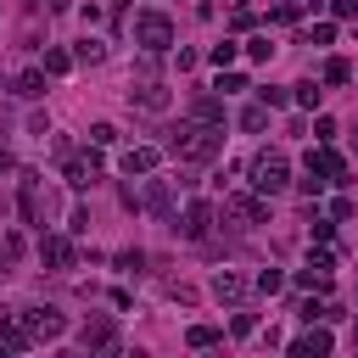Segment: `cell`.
<instances>
[{
	"instance_id": "cell-1",
	"label": "cell",
	"mask_w": 358,
	"mask_h": 358,
	"mask_svg": "<svg viewBox=\"0 0 358 358\" xmlns=\"http://www.w3.org/2000/svg\"><path fill=\"white\" fill-rule=\"evenodd\" d=\"M168 145H173L185 162H213V157H218V145H224V129H218V123H196V117H190V123H179V129H173V140H168Z\"/></svg>"
},
{
	"instance_id": "cell-2",
	"label": "cell",
	"mask_w": 358,
	"mask_h": 358,
	"mask_svg": "<svg viewBox=\"0 0 358 358\" xmlns=\"http://www.w3.org/2000/svg\"><path fill=\"white\" fill-rule=\"evenodd\" d=\"M291 185V162H285V151H263L257 162H252V190L257 196H280Z\"/></svg>"
},
{
	"instance_id": "cell-3",
	"label": "cell",
	"mask_w": 358,
	"mask_h": 358,
	"mask_svg": "<svg viewBox=\"0 0 358 358\" xmlns=\"http://www.w3.org/2000/svg\"><path fill=\"white\" fill-rule=\"evenodd\" d=\"M134 45H145V56L173 50V22H168L162 11H140V17H134Z\"/></svg>"
},
{
	"instance_id": "cell-4",
	"label": "cell",
	"mask_w": 358,
	"mask_h": 358,
	"mask_svg": "<svg viewBox=\"0 0 358 358\" xmlns=\"http://www.w3.org/2000/svg\"><path fill=\"white\" fill-rule=\"evenodd\" d=\"M123 201H129V207H145V213H157V218L173 213V190H168V179H145V190H123Z\"/></svg>"
},
{
	"instance_id": "cell-5",
	"label": "cell",
	"mask_w": 358,
	"mask_h": 358,
	"mask_svg": "<svg viewBox=\"0 0 358 358\" xmlns=\"http://www.w3.org/2000/svg\"><path fill=\"white\" fill-rule=\"evenodd\" d=\"M22 330H28V341H56L67 330V319L56 308H22Z\"/></svg>"
},
{
	"instance_id": "cell-6",
	"label": "cell",
	"mask_w": 358,
	"mask_h": 358,
	"mask_svg": "<svg viewBox=\"0 0 358 358\" xmlns=\"http://www.w3.org/2000/svg\"><path fill=\"white\" fill-rule=\"evenodd\" d=\"M39 263L62 274V268H73V263H78V246H73L67 235H39Z\"/></svg>"
},
{
	"instance_id": "cell-7",
	"label": "cell",
	"mask_w": 358,
	"mask_h": 358,
	"mask_svg": "<svg viewBox=\"0 0 358 358\" xmlns=\"http://www.w3.org/2000/svg\"><path fill=\"white\" fill-rule=\"evenodd\" d=\"M78 341H84L90 352H112V347H117V324H112L106 313H95V319H84V330H78Z\"/></svg>"
},
{
	"instance_id": "cell-8",
	"label": "cell",
	"mask_w": 358,
	"mask_h": 358,
	"mask_svg": "<svg viewBox=\"0 0 358 358\" xmlns=\"http://www.w3.org/2000/svg\"><path fill=\"white\" fill-rule=\"evenodd\" d=\"M62 179H67L73 190H84V185H95V179H101V157H95V151H84V157H67V168H62Z\"/></svg>"
},
{
	"instance_id": "cell-9",
	"label": "cell",
	"mask_w": 358,
	"mask_h": 358,
	"mask_svg": "<svg viewBox=\"0 0 358 358\" xmlns=\"http://www.w3.org/2000/svg\"><path fill=\"white\" fill-rule=\"evenodd\" d=\"M308 168H313V173H324L330 185H347V162H341V151H330V145L308 151Z\"/></svg>"
},
{
	"instance_id": "cell-10",
	"label": "cell",
	"mask_w": 358,
	"mask_h": 358,
	"mask_svg": "<svg viewBox=\"0 0 358 358\" xmlns=\"http://www.w3.org/2000/svg\"><path fill=\"white\" fill-rule=\"evenodd\" d=\"M185 235L190 241H207L213 235V201H190L185 207Z\"/></svg>"
},
{
	"instance_id": "cell-11",
	"label": "cell",
	"mask_w": 358,
	"mask_h": 358,
	"mask_svg": "<svg viewBox=\"0 0 358 358\" xmlns=\"http://www.w3.org/2000/svg\"><path fill=\"white\" fill-rule=\"evenodd\" d=\"M229 213L246 218V224H263L268 218V196H229Z\"/></svg>"
},
{
	"instance_id": "cell-12",
	"label": "cell",
	"mask_w": 358,
	"mask_h": 358,
	"mask_svg": "<svg viewBox=\"0 0 358 358\" xmlns=\"http://www.w3.org/2000/svg\"><path fill=\"white\" fill-rule=\"evenodd\" d=\"M213 296H218V302H241V296H246V280H241L235 268H218V274H213Z\"/></svg>"
},
{
	"instance_id": "cell-13",
	"label": "cell",
	"mask_w": 358,
	"mask_h": 358,
	"mask_svg": "<svg viewBox=\"0 0 358 358\" xmlns=\"http://www.w3.org/2000/svg\"><path fill=\"white\" fill-rule=\"evenodd\" d=\"M330 347H336V336H330V330H302V336L291 341V352H296V358H313V352H330Z\"/></svg>"
},
{
	"instance_id": "cell-14",
	"label": "cell",
	"mask_w": 358,
	"mask_h": 358,
	"mask_svg": "<svg viewBox=\"0 0 358 358\" xmlns=\"http://www.w3.org/2000/svg\"><path fill=\"white\" fill-rule=\"evenodd\" d=\"M0 341H6L11 352H22V347H34V341H28V330H22V313H0Z\"/></svg>"
},
{
	"instance_id": "cell-15",
	"label": "cell",
	"mask_w": 358,
	"mask_h": 358,
	"mask_svg": "<svg viewBox=\"0 0 358 358\" xmlns=\"http://www.w3.org/2000/svg\"><path fill=\"white\" fill-rule=\"evenodd\" d=\"M11 90H17V95H22V101H39V95H45V67H22V73H17V84H11Z\"/></svg>"
},
{
	"instance_id": "cell-16",
	"label": "cell",
	"mask_w": 358,
	"mask_h": 358,
	"mask_svg": "<svg viewBox=\"0 0 358 358\" xmlns=\"http://www.w3.org/2000/svg\"><path fill=\"white\" fill-rule=\"evenodd\" d=\"M17 201H22V224H45V218H39V179H34V173H22V196H17Z\"/></svg>"
},
{
	"instance_id": "cell-17",
	"label": "cell",
	"mask_w": 358,
	"mask_h": 358,
	"mask_svg": "<svg viewBox=\"0 0 358 358\" xmlns=\"http://www.w3.org/2000/svg\"><path fill=\"white\" fill-rule=\"evenodd\" d=\"M129 101H140V106H145V112H162V106H168V90H162V84H151V78H145V84H140V90H129Z\"/></svg>"
},
{
	"instance_id": "cell-18",
	"label": "cell",
	"mask_w": 358,
	"mask_h": 358,
	"mask_svg": "<svg viewBox=\"0 0 358 358\" xmlns=\"http://www.w3.org/2000/svg\"><path fill=\"white\" fill-rule=\"evenodd\" d=\"M157 168V151L151 145H134V151H123V173L134 179V173H151Z\"/></svg>"
},
{
	"instance_id": "cell-19",
	"label": "cell",
	"mask_w": 358,
	"mask_h": 358,
	"mask_svg": "<svg viewBox=\"0 0 358 358\" xmlns=\"http://www.w3.org/2000/svg\"><path fill=\"white\" fill-rule=\"evenodd\" d=\"M190 117H196V123H224V101H213V95H196Z\"/></svg>"
},
{
	"instance_id": "cell-20",
	"label": "cell",
	"mask_w": 358,
	"mask_h": 358,
	"mask_svg": "<svg viewBox=\"0 0 358 358\" xmlns=\"http://www.w3.org/2000/svg\"><path fill=\"white\" fill-rule=\"evenodd\" d=\"M17 257H22V235H17V229H0V274H6Z\"/></svg>"
},
{
	"instance_id": "cell-21",
	"label": "cell",
	"mask_w": 358,
	"mask_h": 358,
	"mask_svg": "<svg viewBox=\"0 0 358 358\" xmlns=\"http://www.w3.org/2000/svg\"><path fill=\"white\" fill-rule=\"evenodd\" d=\"M45 73H50V78H62V73H73V50H62V45H50V50H45Z\"/></svg>"
},
{
	"instance_id": "cell-22",
	"label": "cell",
	"mask_w": 358,
	"mask_h": 358,
	"mask_svg": "<svg viewBox=\"0 0 358 358\" xmlns=\"http://www.w3.org/2000/svg\"><path fill=\"white\" fill-rule=\"evenodd\" d=\"M296 285L302 291H330V268H313L308 263V268H296Z\"/></svg>"
},
{
	"instance_id": "cell-23",
	"label": "cell",
	"mask_w": 358,
	"mask_h": 358,
	"mask_svg": "<svg viewBox=\"0 0 358 358\" xmlns=\"http://www.w3.org/2000/svg\"><path fill=\"white\" fill-rule=\"evenodd\" d=\"M101 56H106L101 39H78V45H73V62H101Z\"/></svg>"
},
{
	"instance_id": "cell-24",
	"label": "cell",
	"mask_w": 358,
	"mask_h": 358,
	"mask_svg": "<svg viewBox=\"0 0 358 358\" xmlns=\"http://www.w3.org/2000/svg\"><path fill=\"white\" fill-rule=\"evenodd\" d=\"M235 56H241V45H235V39H224V45H213V50H207V62H213V67H229Z\"/></svg>"
},
{
	"instance_id": "cell-25",
	"label": "cell",
	"mask_w": 358,
	"mask_h": 358,
	"mask_svg": "<svg viewBox=\"0 0 358 358\" xmlns=\"http://www.w3.org/2000/svg\"><path fill=\"white\" fill-rule=\"evenodd\" d=\"M291 90H296V95H291L296 106H308V112H319V95H324L319 84H291Z\"/></svg>"
},
{
	"instance_id": "cell-26",
	"label": "cell",
	"mask_w": 358,
	"mask_h": 358,
	"mask_svg": "<svg viewBox=\"0 0 358 358\" xmlns=\"http://www.w3.org/2000/svg\"><path fill=\"white\" fill-rule=\"evenodd\" d=\"M252 285H257L263 296H274V291H285V274H280V268H263V274H257Z\"/></svg>"
},
{
	"instance_id": "cell-27",
	"label": "cell",
	"mask_w": 358,
	"mask_h": 358,
	"mask_svg": "<svg viewBox=\"0 0 358 358\" xmlns=\"http://www.w3.org/2000/svg\"><path fill=\"white\" fill-rule=\"evenodd\" d=\"M213 341H218L213 324H190V330H185V347H213Z\"/></svg>"
},
{
	"instance_id": "cell-28",
	"label": "cell",
	"mask_w": 358,
	"mask_h": 358,
	"mask_svg": "<svg viewBox=\"0 0 358 358\" xmlns=\"http://www.w3.org/2000/svg\"><path fill=\"white\" fill-rule=\"evenodd\" d=\"M308 6H319V0H280V6H274V17H280V22H296Z\"/></svg>"
},
{
	"instance_id": "cell-29",
	"label": "cell",
	"mask_w": 358,
	"mask_h": 358,
	"mask_svg": "<svg viewBox=\"0 0 358 358\" xmlns=\"http://www.w3.org/2000/svg\"><path fill=\"white\" fill-rule=\"evenodd\" d=\"M246 56H252V62H268V56H274L268 34H252V39H246Z\"/></svg>"
},
{
	"instance_id": "cell-30",
	"label": "cell",
	"mask_w": 358,
	"mask_h": 358,
	"mask_svg": "<svg viewBox=\"0 0 358 358\" xmlns=\"http://www.w3.org/2000/svg\"><path fill=\"white\" fill-rule=\"evenodd\" d=\"M347 78H352V67H347L341 56H330V62H324V84H347Z\"/></svg>"
},
{
	"instance_id": "cell-31",
	"label": "cell",
	"mask_w": 358,
	"mask_h": 358,
	"mask_svg": "<svg viewBox=\"0 0 358 358\" xmlns=\"http://www.w3.org/2000/svg\"><path fill=\"white\" fill-rule=\"evenodd\" d=\"M263 123H268V106H263V101H257V106H246V112H241V129H252V134H257V129H263Z\"/></svg>"
},
{
	"instance_id": "cell-32",
	"label": "cell",
	"mask_w": 358,
	"mask_h": 358,
	"mask_svg": "<svg viewBox=\"0 0 358 358\" xmlns=\"http://www.w3.org/2000/svg\"><path fill=\"white\" fill-rule=\"evenodd\" d=\"M352 213H358V201H352V196H336V201H330V218H336V224H347Z\"/></svg>"
},
{
	"instance_id": "cell-33",
	"label": "cell",
	"mask_w": 358,
	"mask_h": 358,
	"mask_svg": "<svg viewBox=\"0 0 358 358\" xmlns=\"http://www.w3.org/2000/svg\"><path fill=\"white\" fill-rule=\"evenodd\" d=\"M112 140H117L112 123H90V145H112Z\"/></svg>"
},
{
	"instance_id": "cell-34",
	"label": "cell",
	"mask_w": 358,
	"mask_h": 358,
	"mask_svg": "<svg viewBox=\"0 0 358 358\" xmlns=\"http://www.w3.org/2000/svg\"><path fill=\"white\" fill-rule=\"evenodd\" d=\"M336 39V22H313V34H308V45H330Z\"/></svg>"
},
{
	"instance_id": "cell-35",
	"label": "cell",
	"mask_w": 358,
	"mask_h": 358,
	"mask_svg": "<svg viewBox=\"0 0 358 358\" xmlns=\"http://www.w3.org/2000/svg\"><path fill=\"white\" fill-rule=\"evenodd\" d=\"M218 90H224V95H235V90H246V78H241V73H224V67H218Z\"/></svg>"
},
{
	"instance_id": "cell-36",
	"label": "cell",
	"mask_w": 358,
	"mask_h": 358,
	"mask_svg": "<svg viewBox=\"0 0 358 358\" xmlns=\"http://www.w3.org/2000/svg\"><path fill=\"white\" fill-rule=\"evenodd\" d=\"M324 185H330V179H324V173H313V168H308V179H302V196H324Z\"/></svg>"
},
{
	"instance_id": "cell-37",
	"label": "cell",
	"mask_w": 358,
	"mask_h": 358,
	"mask_svg": "<svg viewBox=\"0 0 358 358\" xmlns=\"http://www.w3.org/2000/svg\"><path fill=\"white\" fill-rule=\"evenodd\" d=\"M330 11H336L341 22H358V0H330Z\"/></svg>"
},
{
	"instance_id": "cell-38",
	"label": "cell",
	"mask_w": 358,
	"mask_h": 358,
	"mask_svg": "<svg viewBox=\"0 0 358 358\" xmlns=\"http://www.w3.org/2000/svg\"><path fill=\"white\" fill-rule=\"evenodd\" d=\"M257 95H263V106H268V112H274V106H285V101H291V95H285V90H274V84H268V90H257Z\"/></svg>"
},
{
	"instance_id": "cell-39",
	"label": "cell",
	"mask_w": 358,
	"mask_h": 358,
	"mask_svg": "<svg viewBox=\"0 0 358 358\" xmlns=\"http://www.w3.org/2000/svg\"><path fill=\"white\" fill-rule=\"evenodd\" d=\"M336 235V218H313V241H330Z\"/></svg>"
},
{
	"instance_id": "cell-40",
	"label": "cell",
	"mask_w": 358,
	"mask_h": 358,
	"mask_svg": "<svg viewBox=\"0 0 358 358\" xmlns=\"http://www.w3.org/2000/svg\"><path fill=\"white\" fill-rule=\"evenodd\" d=\"M308 263H313V268H336V252H324V246H319V252H308Z\"/></svg>"
},
{
	"instance_id": "cell-41",
	"label": "cell",
	"mask_w": 358,
	"mask_h": 358,
	"mask_svg": "<svg viewBox=\"0 0 358 358\" xmlns=\"http://www.w3.org/2000/svg\"><path fill=\"white\" fill-rule=\"evenodd\" d=\"M11 168H17V162H11V151H0V173H11Z\"/></svg>"
},
{
	"instance_id": "cell-42",
	"label": "cell",
	"mask_w": 358,
	"mask_h": 358,
	"mask_svg": "<svg viewBox=\"0 0 358 358\" xmlns=\"http://www.w3.org/2000/svg\"><path fill=\"white\" fill-rule=\"evenodd\" d=\"M352 145H358V129H352Z\"/></svg>"
},
{
	"instance_id": "cell-43",
	"label": "cell",
	"mask_w": 358,
	"mask_h": 358,
	"mask_svg": "<svg viewBox=\"0 0 358 358\" xmlns=\"http://www.w3.org/2000/svg\"><path fill=\"white\" fill-rule=\"evenodd\" d=\"M235 6H241V0H235Z\"/></svg>"
}]
</instances>
